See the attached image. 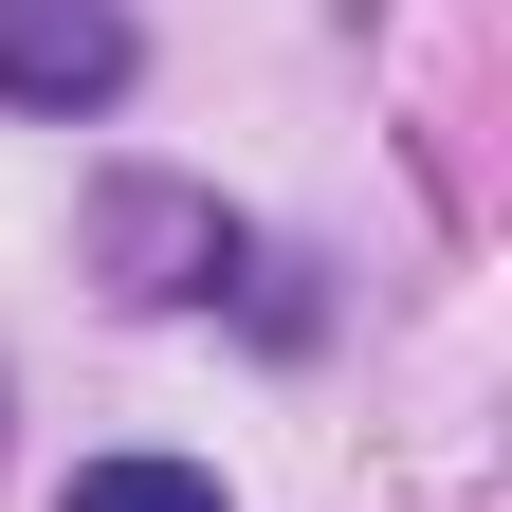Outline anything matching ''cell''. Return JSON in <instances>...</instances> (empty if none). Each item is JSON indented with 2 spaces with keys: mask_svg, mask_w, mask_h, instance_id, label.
<instances>
[{
  "mask_svg": "<svg viewBox=\"0 0 512 512\" xmlns=\"http://www.w3.org/2000/svg\"><path fill=\"white\" fill-rule=\"evenodd\" d=\"M55 512H220V476H183V458H92Z\"/></svg>",
  "mask_w": 512,
  "mask_h": 512,
  "instance_id": "cell-2",
  "label": "cell"
},
{
  "mask_svg": "<svg viewBox=\"0 0 512 512\" xmlns=\"http://www.w3.org/2000/svg\"><path fill=\"white\" fill-rule=\"evenodd\" d=\"M0 92L19 110H110L128 92V19L110 0H0Z\"/></svg>",
  "mask_w": 512,
  "mask_h": 512,
  "instance_id": "cell-1",
  "label": "cell"
}]
</instances>
